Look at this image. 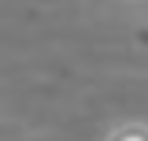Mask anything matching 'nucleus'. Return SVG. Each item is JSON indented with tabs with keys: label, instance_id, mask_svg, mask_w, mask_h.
I'll return each mask as SVG.
<instances>
[{
	"label": "nucleus",
	"instance_id": "nucleus-1",
	"mask_svg": "<svg viewBox=\"0 0 148 141\" xmlns=\"http://www.w3.org/2000/svg\"><path fill=\"white\" fill-rule=\"evenodd\" d=\"M104 141H148V123H119L115 130H108Z\"/></svg>",
	"mask_w": 148,
	"mask_h": 141
}]
</instances>
